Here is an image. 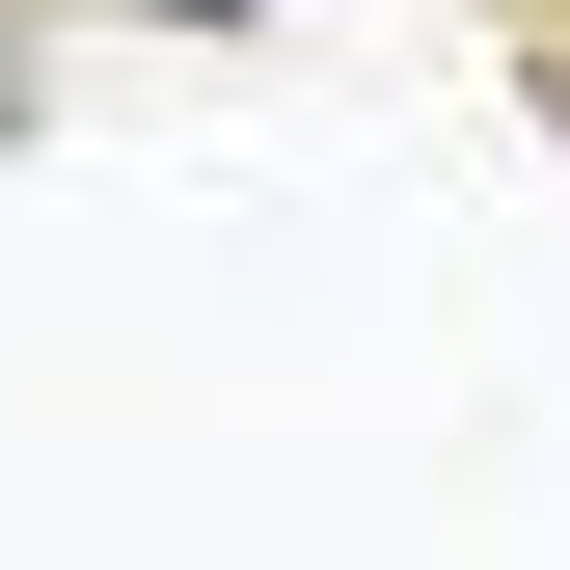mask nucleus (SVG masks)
<instances>
[{"label":"nucleus","instance_id":"nucleus-1","mask_svg":"<svg viewBox=\"0 0 570 570\" xmlns=\"http://www.w3.org/2000/svg\"><path fill=\"white\" fill-rule=\"evenodd\" d=\"M190 28H272V0H190Z\"/></svg>","mask_w":570,"mask_h":570},{"label":"nucleus","instance_id":"nucleus-2","mask_svg":"<svg viewBox=\"0 0 570 570\" xmlns=\"http://www.w3.org/2000/svg\"><path fill=\"white\" fill-rule=\"evenodd\" d=\"M0 136H28V55H0Z\"/></svg>","mask_w":570,"mask_h":570}]
</instances>
